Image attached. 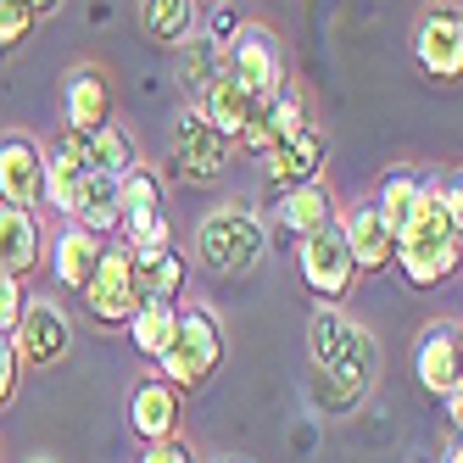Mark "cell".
Returning <instances> with one entry per match:
<instances>
[{
    "mask_svg": "<svg viewBox=\"0 0 463 463\" xmlns=\"http://www.w3.org/2000/svg\"><path fill=\"white\" fill-rule=\"evenodd\" d=\"M23 279H12V274H0V335H12L17 329V318H23Z\"/></svg>",
    "mask_w": 463,
    "mask_h": 463,
    "instance_id": "obj_31",
    "label": "cell"
},
{
    "mask_svg": "<svg viewBox=\"0 0 463 463\" xmlns=\"http://www.w3.org/2000/svg\"><path fill=\"white\" fill-rule=\"evenodd\" d=\"M17 374H23V357H17V341L0 335V408L17 396Z\"/></svg>",
    "mask_w": 463,
    "mask_h": 463,
    "instance_id": "obj_32",
    "label": "cell"
},
{
    "mask_svg": "<svg viewBox=\"0 0 463 463\" xmlns=\"http://www.w3.org/2000/svg\"><path fill=\"white\" fill-rule=\"evenodd\" d=\"M12 341H17V357H23V363L51 369V363L68 357L73 324H68V313H61V302H51V296H28V302H23V318H17V329H12Z\"/></svg>",
    "mask_w": 463,
    "mask_h": 463,
    "instance_id": "obj_9",
    "label": "cell"
},
{
    "mask_svg": "<svg viewBox=\"0 0 463 463\" xmlns=\"http://www.w3.org/2000/svg\"><path fill=\"white\" fill-rule=\"evenodd\" d=\"M223 73L235 79L251 101H262L269 107L274 95H285L290 90V68H285V45H279V34L274 28H262V23H246L235 40H229V51H223Z\"/></svg>",
    "mask_w": 463,
    "mask_h": 463,
    "instance_id": "obj_4",
    "label": "cell"
},
{
    "mask_svg": "<svg viewBox=\"0 0 463 463\" xmlns=\"http://www.w3.org/2000/svg\"><path fill=\"white\" fill-rule=\"evenodd\" d=\"M296 269H302V279H307V290L318 296V302H341V296L352 290V279H357V262H352V246L341 235V223L296 241Z\"/></svg>",
    "mask_w": 463,
    "mask_h": 463,
    "instance_id": "obj_7",
    "label": "cell"
},
{
    "mask_svg": "<svg viewBox=\"0 0 463 463\" xmlns=\"http://www.w3.org/2000/svg\"><path fill=\"white\" fill-rule=\"evenodd\" d=\"M140 302H146V290H140V279H135V251H128L123 241H107V246H101V262H95V274H90V285H84L90 318L107 324V329H118V324L135 318Z\"/></svg>",
    "mask_w": 463,
    "mask_h": 463,
    "instance_id": "obj_6",
    "label": "cell"
},
{
    "mask_svg": "<svg viewBox=\"0 0 463 463\" xmlns=\"http://www.w3.org/2000/svg\"><path fill=\"white\" fill-rule=\"evenodd\" d=\"M413 374L430 396H452L463 385V329L436 318L419 335V352H413Z\"/></svg>",
    "mask_w": 463,
    "mask_h": 463,
    "instance_id": "obj_13",
    "label": "cell"
},
{
    "mask_svg": "<svg viewBox=\"0 0 463 463\" xmlns=\"http://www.w3.org/2000/svg\"><path fill=\"white\" fill-rule=\"evenodd\" d=\"M140 34L179 51L202 34V0H140Z\"/></svg>",
    "mask_w": 463,
    "mask_h": 463,
    "instance_id": "obj_19",
    "label": "cell"
},
{
    "mask_svg": "<svg viewBox=\"0 0 463 463\" xmlns=\"http://www.w3.org/2000/svg\"><path fill=\"white\" fill-rule=\"evenodd\" d=\"M84 190H90V146L84 135H61L51 151H45V190H40V202L61 218H79V202H84Z\"/></svg>",
    "mask_w": 463,
    "mask_h": 463,
    "instance_id": "obj_10",
    "label": "cell"
},
{
    "mask_svg": "<svg viewBox=\"0 0 463 463\" xmlns=\"http://www.w3.org/2000/svg\"><path fill=\"white\" fill-rule=\"evenodd\" d=\"M84 146H90V174H112V179H123L128 168H135V140L123 135L118 123H107V128H95V135H84Z\"/></svg>",
    "mask_w": 463,
    "mask_h": 463,
    "instance_id": "obj_28",
    "label": "cell"
},
{
    "mask_svg": "<svg viewBox=\"0 0 463 463\" xmlns=\"http://www.w3.org/2000/svg\"><path fill=\"white\" fill-rule=\"evenodd\" d=\"M195 257L207 262L213 274H251L262 257H269V223H262L251 207H213L202 223H195Z\"/></svg>",
    "mask_w": 463,
    "mask_h": 463,
    "instance_id": "obj_2",
    "label": "cell"
},
{
    "mask_svg": "<svg viewBox=\"0 0 463 463\" xmlns=\"http://www.w3.org/2000/svg\"><path fill=\"white\" fill-rule=\"evenodd\" d=\"M447 463H463V436H458V441L447 447Z\"/></svg>",
    "mask_w": 463,
    "mask_h": 463,
    "instance_id": "obj_35",
    "label": "cell"
},
{
    "mask_svg": "<svg viewBox=\"0 0 463 463\" xmlns=\"http://www.w3.org/2000/svg\"><path fill=\"white\" fill-rule=\"evenodd\" d=\"M128 246V241H123ZM135 251V279H140V290L146 296H162V302H179L184 296V251L168 241V246H128Z\"/></svg>",
    "mask_w": 463,
    "mask_h": 463,
    "instance_id": "obj_21",
    "label": "cell"
},
{
    "mask_svg": "<svg viewBox=\"0 0 463 463\" xmlns=\"http://www.w3.org/2000/svg\"><path fill=\"white\" fill-rule=\"evenodd\" d=\"M179 419H184V391L168 385L162 374H151V380H140L135 391H128V430H135L146 447L174 441L179 436Z\"/></svg>",
    "mask_w": 463,
    "mask_h": 463,
    "instance_id": "obj_12",
    "label": "cell"
},
{
    "mask_svg": "<svg viewBox=\"0 0 463 463\" xmlns=\"http://www.w3.org/2000/svg\"><path fill=\"white\" fill-rule=\"evenodd\" d=\"M28 12H34V17H56L61 0H28Z\"/></svg>",
    "mask_w": 463,
    "mask_h": 463,
    "instance_id": "obj_34",
    "label": "cell"
},
{
    "mask_svg": "<svg viewBox=\"0 0 463 463\" xmlns=\"http://www.w3.org/2000/svg\"><path fill=\"white\" fill-rule=\"evenodd\" d=\"M101 246H107V241H95L90 229L68 223V229L56 235V246H51V274L68 285V290L84 296V285H90V274H95V262H101Z\"/></svg>",
    "mask_w": 463,
    "mask_h": 463,
    "instance_id": "obj_23",
    "label": "cell"
},
{
    "mask_svg": "<svg viewBox=\"0 0 463 463\" xmlns=\"http://www.w3.org/2000/svg\"><path fill=\"white\" fill-rule=\"evenodd\" d=\"M40 190H45V151L34 135H0V202L6 207H40Z\"/></svg>",
    "mask_w": 463,
    "mask_h": 463,
    "instance_id": "obj_11",
    "label": "cell"
},
{
    "mask_svg": "<svg viewBox=\"0 0 463 463\" xmlns=\"http://www.w3.org/2000/svg\"><path fill=\"white\" fill-rule=\"evenodd\" d=\"M40 223L28 207H6L0 202V274H12V279H28V274H40Z\"/></svg>",
    "mask_w": 463,
    "mask_h": 463,
    "instance_id": "obj_18",
    "label": "cell"
},
{
    "mask_svg": "<svg viewBox=\"0 0 463 463\" xmlns=\"http://www.w3.org/2000/svg\"><path fill=\"white\" fill-rule=\"evenodd\" d=\"M135 329H128V335H135V352L140 357H162L168 352V341H174V329H179V302H162V296H146V302L135 307V318H128Z\"/></svg>",
    "mask_w": 463,
    "mask_h": 463,
    "instance_id": "obj_27",
    "label": "cell"
},
{
    "mask_svg": "<svg viewBox=\"0 0 463 463\" xmlns=\"http://www.w3.org/2000/svg\"><path fill=\"white\" fill-rule=\"evenodd\" d=\"M329 223H335V195H329V184H324V179L296 184V190H285V195H279V229H290L296 241L318 235V229H329Z\"/></svg>",
    "mask_w": 463,
    "mask_h": 463,
    "instance_id": "obj_20",
    "label": "cell"
},
{
    "mask_svg": "<svg viewBox=\"0 0 463 463\" xmlns=\"http://www.w3.org/2000/svg\"><path fill=\"white\" fill-rule=\"evenodd\" d=\"M34 463H56V458H34Z\"/></svg>",
    "mask_w": 463,
    "mask_h": 463,
    "instance_id": "obj_36",
    "label": "cell"
},
{
    "mask_svg": "<svg viewBox=\"0 0 463 463\" xmlns=\"http://www.w3.org/2000/svg\"><path fill=\"white\" fill-rule=\"evenodd\" d=\"M34 12H28V0H0V56L17 51L28 34H34Z\"/></svg>",
    "mask_w": 463,
    "mask_h": 463,
    "instance_id": "obj_29",
    "label": "cell"
},
{
    "mask_svg": "<svg viewBox=\"0 0 463 463\" xmlns=\"http://www.w3.org/2000/svg\"><path fill=\"white\" fill-rule=\"evenodd\" d=\"M374 374H380V346L369 329H357L352 346L341 352L335 369H324V385H329V408H352L374 391Z\"/></svg>",
    "mask_w": 463,
    "mask_h": 463,
    "instance_id": "obj_17",
    "label": "cell"
},
{
    "mask_svg": "<svg viewBox=\"0 0 463 463\" xmlns=\"http://www.w3.org/2000/svg\"><path fill=\"white\" fill-rule=\"evenodd\" d=\"M79 229H90L95 241H107V235H123V195H118V179L112 174H90V190H84V202H79Z\"/></svg>",
    "mask_w": 463,
    "mask_h": 463,
    "instance_id": "obj_25",
    "label": "cell"
},
{
    "mask_svg": "<svg viewBox=\"0 0 463 463\" xmlns=\"http://www.w3.org/2000/svg\"><path fill=\"white\" fill-rule=\"evenodd\" d=\"M413 61L424 79L458 84L463 79V6L458 0H430L413 23Z\"/></svg>",
    "mask_w": 463,
    "mask_h": 463,
    "instance_id": "obj_5",
    "label": "cell"
},
{
    "mask_svg": "<svg viewBox=\"0 0 463 463\" xmlns=\"http://www.w3.org/2000/svg\"><path fill=\"white\" fill-rule=\"evenodd\" d=\"M218 363H223V324L213 318V307L184 302L168 352L156 357V374L168 380V385H179V391H195V385H207V380H213Z\"/></svg>",
    "mask_w": 463,
    "mask_h": 463,
    "instance_id": "obj_3",
    "label": "cell"
},
{
    "mask_svg": "<svg viewBox=\"0 0 463 463\" xmlns=\"http://www.w3.org/2000/svg\"><path fill=\"white\" fill-rule=\"evenodd\" d=\"M335 223H341V235H346V246H352L357 274H385L391 262H396V235L385 229V218H380V207H374V202L346 207Z\"/></svg>",
    "mask_w": 463,
    "mask_h": 463,
    "instance_id": "obj_15",
    "label": "cell"
},
{
    "mask_svg": "<svg viewBox=\"0 0 463 463\" xmlns=\"http://www.w3.org/2000/svg\"><path fill=\"white\" fill-rule=\"evenodd\" d=\"M324 135L307 123L302 135H290V140H279L269 156H262V168H269V184L285 195V190H296V184H313V179H324Z\"/></svg>",
    "mask_w": 463,
    "mask_h": 463,
    "instance_id": "obj_16",
    "label": "cell"
},
{
    "mask_svg": "<svg viewBox=\"0 0 463 463\" xmlns=\"http://www.w3.org/2000/svg\"><path fill=\"white\" fill-rule=\"evenodd\" d=\"M229 146H235V140H223L195 107H179V118H174V168H179V179H195V184L223 179Z\"/></svg>",
    "mask_w": 463,
    "mask_h": 463,
    "instance_id": "obj_8",
    "label": "cell"
},
{
    "mask_svg": "<svg viewBox=\"0 0 463 463\" xmlns=\"http://www.w3.org/2000/svg\"><path fill=\"white\" fill-rule=\"evenodd\" d=\"M190 107L202 112V118H207V123L218 128L223 140H235L241 128H246V118H251V112H257L262 101H251V95H246V90H241L235 79H229V73H218V79H213V84H207V90H202V95H195V101H190Z\"/></svg>",
    "mask_w": 463,
    "mask_h": 463,
    "instance_id": "obj_22",
    "label": "cell"
},
{
    "mask_svg": "<svg viewBox=\"0 0 463 463\" xmlns=\"http://www.w3.org/2000/svg\"><path fill=\"white\" fill-rule=\"evenodd\" d=\"M140 463H195V452L174 436V441H156V447H146V458Z\"/></svg>",
    "mask_w": 463,
    "mask_h": 463,
    "instance_id": "obj_33",
    "label": "cell"
},
{
    "mask_svg": "<svg viewBox=\"0 0 463 463\" xmlns=\"http://www.w3.org/2000/svg\"><path fill=\"white\" fill-rule=\"evenodd\" d=\"M112 79L101 68H73L61 79V118H68L73 135H95V128L112 123Z\"/></svg>",
    "mask_w": 463,
    "mask_h": 463,
    "instance_id": "obj_14",
    "label": "cell"
},
{
    "mask_svg": "<svg viewBox=\"0 0 463 463\" xmlns=\"http://www.w3.org/2000/svg\"><path fill=\"white\" fill-rule=\"evenodd\" d=\"M463 262V241L452 235V223L441 213V202L430 195V179H424V202L413 213V223L396 235V269L413 290H436L452 279V269Z\"/></svg>",
    "mask_w": 463,
    "mask_h": 463,
    "instance_id": "obj_1",
    "label": "cell"
},
{
    "mask_svg": "<svg viewBox=\"0 0 463 463\" xmlns=\"http://www.w3.org/2000/svg\"><path fill=\"white\" fill-rule=\"evenodd\" d=\"M369 202L380 207V218H385L391 235H402V229L413 223V213H419V202H424V174L419 168H391Z\"/></svg>",
    "mask_w": 463,
    "mask_h": 463,
    "instance_id": "obj_24",
    "label": "cell"
},
{
    "mask_svg": "<svg viewBox=\"0 0 463 463\" xmlns=\"http://www.w3.org/2000/svg\"><path fill=\"white\" fill-rule=\"evenodd\" d=\"M352 335H357V324H352L335 302H324V307L313 313V324H307V357H313V369H318V374L335 369L341 352L352 346Z\"/></svg>",
    "mask_w": 463,
    "mask_h": 463,
    "instance_id": "obj_26",
    "label": "cell"
},
{
    "mask_svg": "<svg viewBox=\"0 0 463 463\" xmlns=\"http://www.w3.org/2000/svg\"><path fill=\"white\" fill-rule=\"evenodd\" d=\"M430 195L441 202V213H447V223H452V235L463 241V168L436 174V179H430Z\"/></svg>",
    "mask_w": 463,
    "mask_h": 463,
    "instance_id": "obj_30",
    "label": "cell"
}]
</instances>
